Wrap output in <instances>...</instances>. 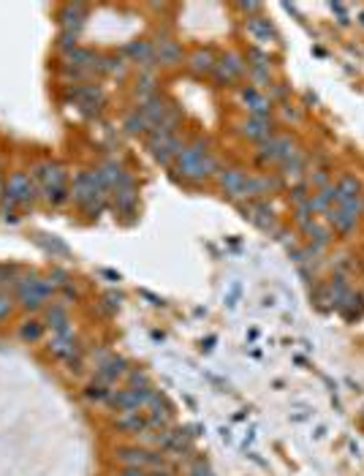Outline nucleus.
Listing matches in <instances>:
<instances>
[{"label": "nucleus", "instance_id": "obj_1", "mask_svg": "<svg viewBox=\"0 0 364 476\" xmlns=\"http://www.w3.org/2000/svg\"><path fill=\"white\" fill-rule=\"evenodd\" d=\"M172 169L185 182H204L215 175H220L223 163L218 156L209 153V144L204 139H193V142H185V150L180 153V158Z\"/></svg>", "mask_w": 364, "mask_h": 476}, {"label": "nucleus", "instance_id": "obj_2", "mask_svg": "<svg viewBox=\"0 0 364 476\" xmlns=\"http://www.w3.org/2000/svg\"><path fill=\"white\" fill-rule=\"evenodd\" d=\"M14 299L22 311L38 313V311H46L57 299V289L46 278H38L36 272H22L17 286H14Z\"/></svg>", "mask_w": 364, "mask_h": 476}, {"label": "nucleus", "instance_id": "obj_3", "mask_svg": "<svg viewBox=\"0 0 364 476\" xmlns=\"http://www.w3.org/2000/svg\"><path fill=\"white\" fill-rule=\"evenodd\" d=\"M41 199V188L36 185L33 175L27 172H14L3 182L0 191V204H14V207H30Z\"/></svg>", "mask_w": 364, "mask_h": 476}, {"label": "nucleus", "instance_id": "obj_4", "mask_svg": "<svg viewBox=\"0 0 364 476\" xmlns=\"http://www.w3.org/2000/svg\"><path fill=\"white\" fill-rule=\"evenodd\" d=\"M144 142H147V150L153 153V158L158 161L160 166H169V169L177 163L180 153L185 150V142H182L180 134H166L158 128L144 136Z\"/></svg>", "mask_w": 364, "mask_h": 476}, {"label": "nucleus", "instance_id": "obj_5", "mask_svg": "<svg viewBox=\"0 0 364 476\" xmlns=\"http://www.w3.org/2000/svg\"><path fill=\"white\" fill-rule=\"evenodd\" d=\"M69 98L79 107V112H85L88 117L101 112V107L106 104V93L98 82H88V85H74L69 88Z\"/></svg>", "mask_w": 364, "mask_h": 476}, {"label": "nucleus", "instance_id": "obj_6", "mask_svg": "<svg viewBox=\"0 0 364 476\" xmlns=\"http://www.w3.org/2000/svg\"><path fill=\"white\" fill-rule=\"evenodd\" d=\"M296 153L294 139L288 134H274L270 136L264 144H258V161L261 163H286Z\"/></svg>", "mask_w": 364, "mask_h": 476}, {"label": "nucleus", "instance_id": "obj_7", "mask_svg": "<svg viewBox=\"0 0 364 476\" xmlns=\"http://www.w3.org/2000/svg\"><path fill=\"white\" fill-rule=\"evenodd\" d=\"M212 74L220 85H234V82H242L248 76V63L239 52H226V55L218 57V66Z\"/></svg>", "mask_w": 364, "mask_h": 476}, {"label": "nucleus", "instance_id": "obj_8", "mask_svg": "<svg viewBox=\"0 0 364 476\" xmlns=\"http://www.w3.org/2000/svg\"><path fill=\"white\" fill-rule=\"evenodd\" d=\"M122 55L131 60V66H136L139 71H155L158 60H155V41L150 39H134L131 44L122 49Z\"/></svg>", "mask_w": 364, "mask_h": 476}, {"label": "nucleus", "instance_id": "obj_9", "mask_svg": "<svg viewBox=\"0 0 364 476\" xmlns=\"http://www.w3.org/2000/svg\"><path fill=\"white\" fill-rule=\"evenodd\" d=\"M248 172H242V169H237V166H228L223 169L220 175H218V180H220V191L226 193L231 202H245L248 199Z\"/></svg>", "mask_w": 364, "mask_h": 476}, {"label": "nucleus", "instance_id": "obj_10", "mask_svg": "<svg viewBox=\"0 0 364 476\" xmlns=\"http://www.w3.org/2000/svg\"><path fill=\"white\" fill-rule=\"evenodd\" d=\"M112 202H114V210H117V212H122V215H131V212L136 210L139 188H136V180H134V175H131V172L114 185Z\"/></svg>", "mask_w": 364, "mask_h": 476}, {"label": "nucleus", "instance_id": "obj_11", "mask_svg": "<svg viewBox=\"0 0 364 476\" xmlns=\"http://www.w3.org/2000/svg\"><path fill=\"white\" fill-rule=\"evenodd\" d=\"M242 207V212H245V218L251 221L253 226H258L261 231H270V234H283V229L277 226V221H274V212L270 204L264 202H248V204H239Z\"/></svg>", "mask_w": 364, "mask_h": 476}, {"label": "nucleus", "instance_id": "obj_12", "mask_svg": "<svg viewBox=\"0 0 364 476\" xmlns=\"http://www.w3.org/2000/svg\"><path fill=\"white\" fill-rule=\"evenodd\" d=\"M33 180L36 185L44 191V188H60V185H69V175L60 163L55 161H38L33 166Z\"/></svg>", "mask_w": 364, "mask_h": 476}, {"label": "nucleus", "instance_id": "obj_13", "mask_svg": "<svg viewBox=\"0 0 364 476\" xmlns=\"http://www.w3.org/2000/svg\"><path fill=\"white\" fill-rule=\"evenodd\" d=\"M46 351H49V357L63 360V362L76 360V357H79V343H76V332H74V327L66 329V332L52 335V338H49V346H46Z\"/></svg>", "mask_w": 364, "mask_h": 476}, {"label": "nucleus", "instance_id": "obj_14", "mask_svg": "<svg viewBox=\"0 0 364 476\" xmlns=\"http://www.w3.org/2000/svg\"><path fill=\"white\" fill-rule=\"evenodd\" d=\"M155 60H158V68H177L185 63V49L172 36H158L155 39Z\"/></svg>", "mask_w": 364, "mask_h": 476}, {"label": "nucleus", "instance_id": "obj_15", "mask_svg": "<svg viewBox=\"0 0 364 476\" xmlns=\"http://www.w3.org/2000/svg\"><path fill=\"white\" fill-rule=\"evenodd\" d=\"M128 373H131L128 360L112 354L106 362H101L98 367H95V381H101V384H106V386H117L122 379H125V376H128Z\"/></svg>", "mask_w": 364, "mask_h": 476}, {"label": "nucleus", "instance_id": "obj_16", "mask_svg": "<svg viewBox=\"0 0 364 476\" xmlns=\"http://www.w3.org/2000/svg\"><path fill=\"white\" fill-rule=\"evenodd\" d=\"M44 327L52 332V335H57V332H66L71 329V313H69V302H63V299H55L49 308L44 311Z\"/></svg>", "mask_w": 364, "mask_h": 476}, {"label": "nucleus", "instance_id": "obj_17", "mask_svg": "<svg viewBox=\"0 0 364 476\" xmlns=\"http://www.w3.org/2000/svg\"><path fill=\"white\" fill-rule=\"evenodd\" d=\"M88 14H90V8H88V6H82V3L63 6L60 17H57V20H60V30L79 36V33H82V27H85V22H88Z\"/></svg>", "mask_w": 364, "mask_h": 476}, {"label": "nucleus", "instance_id": "obj_18", "mask_svg": "<svg viewBox=\"0 0 364 476\" xmlns=\"http://www.w3.org/2000/svg\"><path fill=\"white\" fill-rule=\"evenodd\" d=\"M242 104H245V109L251 112V117H270L274 109V101L270 95H264L261 90H255V88H242Z\"/></svg>", "mask_w": 364, "mask_h": 476}, {"label": "nucleus", "instance_id": "obj_19", "mask_svg": "<svg viewBox=\"0 0 364 476\" xmlns=\"http://www.w3.org/2000/svg\"><path fill=\"white\" fill-rule=\"evenodd\" d=\"M280 185H283V180L272 177V175H251L248 177V199L251 202H261L264 196L280 191Z\"/></svg>", "mask_w": 364, "mask_h": 476}, {"label": "nucleus", "instance_id": "obj_20", "mask_svg": "<svg viewBox=\"0 0 364 476\" xmlns=\"http://www.w3.org/2000/svg\"><path fill=\"white\" fill-rule=\"evenodd\" d=\"M128 71H131V60H128L122 52H117V55H101V60H98V66H95V74H101V76H117V79H125Z\"/></svg>", "mask_w": 364, "mask_h": 476}, {"label": "nucleus", "instance_id": "obj_21", "mask_svg": "<svg viewBox=\"0 0 364 476\" xmlns=\"http://www.w3.org/2000/svg\"><path fill=\"white\" fill-rule=\"evenodd\" d=\"M169 107H172V104H169L160 93H155L153 98H147L144 104H139V114L144 117V123H147L150 131H153V128H158L160 125V120H163V114L169 112Z\"/></svg>", "mask_w": 364, "mask_h": 476}, {"label": "nucleus", "instance_id": "obj_22", "mask_svg": "<svg viewBox=\"0 0 364 476\" xmlns=\"http://www.w3.org/2000/svg\"><path fill=\"white\" fill-rule=\"evenodd\" d=\"M98 60H101V52H95L90 46H76L74 52L69 55H63V66L69 68H85V71H92L95 74V66H98Z\"/></svg>", "mask_w": 364, "mask_h": 476}, {"label": "nucleus", "instance_id": "obj_23", "mask_svg": "<svg viewBox=\"0 0 364 476\" xmlns=\"http://www.w3.org/2000/svg\"><path fill=\"white\" fill-rule=\"evenodd\" d=\"M242 136L251 139V142L264 144L270 136H274L272 120H270V117H248V120L242 123Z\"/></svg>", "mask_w": 364, "mask_h": 476}, {"label": "nucleus", "instance_id": "obj_24", "mask_svg": "<svg viewBox=\"0 0 364 476\" xmlns=\"http://www.w3.org/2000/svg\"><path fill=\"white\" fill-rule=\"evenodd\" d=\"M323 221L335 229V231H340V234H351V231L356 229V224H359V218H356V215H351V212L340 210L337 204H332L329 210H323Z\"/></svg>", "mask_w": 364, "mask_h": 476}, {"label": "nucleus", "instance_id": "obj_25", "mask_svg": "<svg viewBox=\"0 0 364 476\" xmlns=\"http://www.w3.org/2000/svg\"><path fill=\"white\" fill-rule=\"evenodd\" d=\"M114 428L122 430L125 435H141V433L150 430V422H147V416L141 411H136V414H117Z\"/></svg>", "mask_w": 364, "mask_h": 476}, {"label": "nucleus", "instance_id": "obj_26", "mask_svg": "<svg viewBox=\"0 0 364 476\" xmlns=\"http://www.w3.org/2000/svg\"><path fill=\"white\" fill-rule=\"evenodd\" d=\"M218 66V57H215V52L212 49H196V52H190V57H188V68L196 74V76H209L212 71Z\"/></svg>", "mask_w": 364, "mask_h": 476}, {"label": "nucleus", "instance_id": "obj_27", "mask_svg": "<svg viewBox=\"0 0 364 476\" xmlns=\"http://www.w3.org/2000/svg\"><path fill=\"white\" fill-rule=\"evenodd\" d=\"M280 180H291V182H302L304 180V172H307V156L302 150H296L291 158L286 163H280Z\"/></svg>", "mask_w": 364, "mask_h": 476}, {"label": "nucleus", "instance_id": "obj_28", "mask_svg": "<svg viewBox=\"0 0 364 476\" xmlns=\"http://www.w3.org/2000/svg\"><path fill=\"white\" fill-rule=\"evenodd\" d=\"M248 33H251L255 41H261V44H270V41L277 39L272 22H270L267 17H248Z\"/></svg>", "mask_w": 364, "mask_h": 476}, {"label": "nucleus", "instance_id": "obj_29", "mask_svg": "<svg viewBox=\"0 0 364 476\" xmlns=\"http://www.w3.org/2000/svg\"><path fill=\"white\" fill-rule=\"evenodd\" d=\"M158 93V76H155V71H139V79H136V101L139 104H144L147 98H153Z\"/></svg>", "mask_w": 364, "mask_h": 476}, {"label": "nucleus", "instance_id": "obj_30", "mask_svg": "<svg viewBox=\"0 0 364 476\" xmlns=\"http://www.w3.org/2000/svg\"><path fill=\"white\" fill-rule=\"evenodd\" d=\"M335 188H337V202L335 204H342L348 202V199L362 196V185H359V180H356L354 175H342L340 180L335 182Z\"/></svg>", "mask_w": 364, "mask_h": 476}, {"label": "nucleus", "instance_id": "obj_31", "mask_svg": "<svg viewBox=\"0 0 364 476\" xmlns=\"http://www.w3.org/2000/svg\"><path fill=\"white\" fill-rule=\"evenodd\" d=\"M46 327L41 318H27L22 327H20V340L22 343H38V340L44 338Z\"/></svg>", "mask_w": 364, "mask_h": 476}, {"label": "nucleus", "instance_id": "obj_32", "mask_svg": "<svg viewBox=\"0 0 364 476\" xmlns=\"http://www.w3.org/2000/svg\"><path fill=\"white\" fill-rule=\"evenodd\" d=\"M122 131L128 136H147L150 134V125L144 123V117L139 114V109L125 114V120H122Z\"/></svg>", "mask_w": 364, "mask_h": 476}, {"label": "nucleus", "instance_id": "obj_33", "mask_svg": "<svg viewBox=\"0 0 364 476\" xmlns=\"http://www.w3.org/2000/svg\"><path fill=\"white\" fill-rule=\"evenodd\" d=\"M112 389H114V386H106V384H101V381H95V379H92L90 384L85 386V400L98 403V406H106V400H109Z\"/></svg>", "mask_w": 364, "mask_h": 476}, {"label": "nucleus", "instance_id": "obj_34", "mask_svg": "<svg viewBox=\"0 0 364 476\" xmlns=\"http://www.w3.org/2000/svg\"><path fill=\"white\" fill-rule=\"evenodd\" d=\"M41 199L52 207H63L66 202H71V185H60V188H44L41 191Z\"/></svg>", "mask_w": 364, "mask_h": 476}, {"label": "nucleus", "instance_id": "obj_35", "mask_svg": "<svg viewBox=\"0 0 364 476\" xmlns=\"http://www.w3.org/2000/svg\"><path fill=\"white\" fill-rule=\"evenodd\" d=\"M125 384H128V389H150L153 381L141 367H131V373L125 376Z\"/></svg>", "mask_w": 364, "mask_h": 476}, {"label": "nucleus", "instance_id": "obj_36", "mask_svg": "<svg viewBox=\"0 0 364 476\" xmlns=\"http://www.w3.org/2000/svg\"><path fill=\"white\" fill-rule=\"evenodd\" d=\"M17 311V299H14V292H0V324L8 321Z\"/></svg>", "mask_w": 364, "mask_h": 476}, {"label": "nucleus", "instance_id": "obj_37", "mask_svg": "<svg viewBox=\"0 0 364 476\" xmlns=\"http://www.w3.org/2000/svg\"><path fill=\"white\" fill-rule=\"evenodd\" d=\"M248 63H251L248 68H270V71H272V66H270V55L261 52L258 46H251V49H248Z\"/></svg>", "mask_w": 364, "mask_h": 476}, {"label": "nucleus", "instance_id": "obj_38", "mask_svg": "<svg viewBox=\"0 0 364 476\" xmlns=\"http://www.w3.org/2000/svg\"><path fill=\"white\" fill-rule=\"evenodd\" d=\"M76 46H79V36L60 30V36H57V49H60V55H69V52H74Z\"/></svg>", "mask_w": 364, "mask_h": 476}, {"label": "nucleus", "instance_id": "obj_39", "mask_svg": "<svg viewBox=\"0 0 364 476\" xmlns=\"http://www.w3.org/2000/svg\"><path fill=\"white\" fill-rule=\"evenodd\" d=\"M46 280H49L55 289H66V286H69V272H66V270H52Z\"/></svg>", "mask_w": 364, "mask_h": 476}, {"label": "nucleus", "instance_id": "obj_40", "mask_svg": "<svg viewBox=\"0 0 364 476\" xmlns=\"http://www.w3.org/2000/svg\"><path fill=\"white\" fill-rule=\"evenodd\" d=\"M190 476H215V474H212V468L206 465L204 460H196V463L190 465Z\"/></svg>", "mask_w": 364, "mask_h": 476}, {"label": "nucleus", "instance_id": "obj_41", "mask_svg": "<svg viewBox=\"0 0 364 476\" xmlns=\"http://www.w3.org/2000/svg\"><path fill=\"white\" fill-rule=\"evenodd\" d=\"M120 476H150V471H147V468H139V465H125V468L120 471Z\"/></svg>", "mask_w": 364, "mask_h": 476}, {"label": "nucleus", "instance_id": "obj_42", "mask_svg": "<svg viewBox=\"0 0 364 476\" xmlns=\"http://www.w3.org/2000/svg\"><path fill=\"white\" fill-rule=\"evenodd\" d=\"M332 11H337V14H340V25H348V22H351V17H348V6L332 3Z\"/></svg>", "mask_w": 364, "mask_h": 476}, {"label": "nucleus", "instance_id": "obj_43", "mask_svg": "<svg viewBox=\"0 0 364 476\" xmlns=\"http://www.w3.org/2000/svg\"><path fill=\"white\" fill-rule=\"evenodd\" d=\"M280 109H283V120H288V123H299L302 120V114L291 109V107H280Z\"/></svg>", "mask_w": 364, "mask_h": 476}, {"label": "nucleus", "instance_id": "obj_44", "mask_svg": "<svg viewBox=\"0 0 364 476\" xmlns=\"http://www.w3.org/2000/svg\"><path fill=\"white\" fill-rule=\"evenodd\" d=\"M239 11H245V14H258L261 6H258V3H239Z\"/></svg>", "mask_w": 364, "mask_h": 476}, {"label": "nucleus", "instance_id": "obj_45", "mask_svg": "<svg viewBox=\"0 0 364 476\" xmlns=\"http://www.w3.org/2000/svg\"><path fill=\"white\" fill-rule=\"evenodd\" d=\"M150 476H174V468H163V471H150Z\"/></svg>", "mask_w": 364, "mask_h": 476}, {"label": "nucleus", "instance_id": "obj_46", "mask_svg": "<svg viewBox=\"0 0 364 476\" xmlns=\"http://www.w3.org/2000/svg\"><path fill=\"white\" fill-rule=\"evenodd\" d=\"M362 25H364V14H362Z\"/></svg>", "mask_w": 364, "mask_h": 476}]
</instances>
